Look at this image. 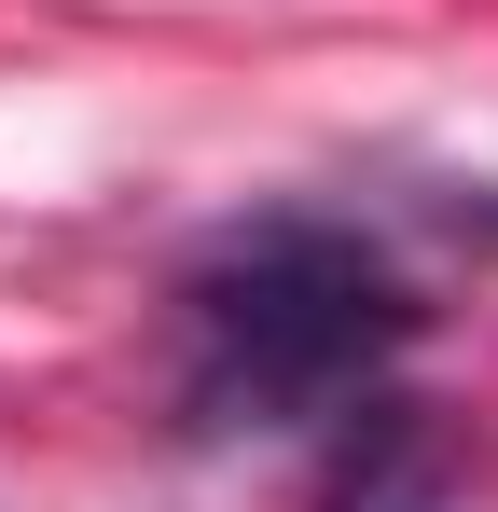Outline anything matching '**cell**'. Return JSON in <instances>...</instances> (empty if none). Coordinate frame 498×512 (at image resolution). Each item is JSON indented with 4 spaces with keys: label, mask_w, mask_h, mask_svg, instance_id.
<instances>
[{
    "label": "cell",
    "mask_w": 498,
    "mask_h": 512,
    "mask_svg": "<svg viewBox=\"0 0 498 512\" xmlns=\"http://www.w3.org/2000/svg\"><path fill=\"white\" fill-rule=\"evenodd\" d=\"M415 346V291L346 222H249L180 277V416L194 429H277L346 416Z\"/></svg>",
    "instance_id": "6da1fadb"
},
{
    "label": "cell",
    "mask_w": 498,
    "mask_h": 512,
    "mask_svg": "<svg viewBox=\"0 0 498 512\" xmlns=\"http://www.w3.org/2000/svg\"><path fill=\"white\" fill-rule=\"evenodd\" d=\"M457 429L429 416V402H346V443H332L319 471V512H457Z\"/></svg>",
    "instance_id": "7a4b0ae2"
},
{
    "label": "cell",
    "mask_w": 498,
    "mask_h": 512,
    "mask_svg": "<svg viewBox=\"0 0 498 512\" xmlns=\"http://www.w3.org/2000/svg\"><path fill=\"white\" fill-rule=\"evenodd\" d=\"M457 222H471V236H498V194H457Z\"/></svg>",
    "instance_id": "3957f363"
}]
</instances>
